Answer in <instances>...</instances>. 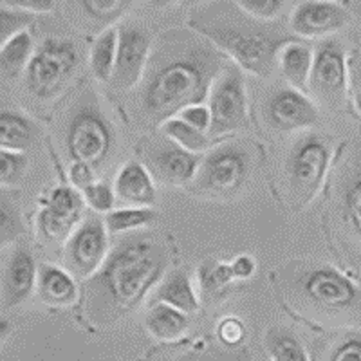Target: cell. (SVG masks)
<instances>
[{"mask_svg": "<svg viewBox=\"0 0 361 361\" xmlns=\"http://www.w3.org/2000/svg\"><path fill=\"white\" fill-rule=\"evenodd\" d=\"M224 69V54L195 31L172 29L161 35L141 80L140 116L159 127L183 109L202 105Z\"/></svg>", "mask_w": 361, "mask_h": 361, "instance_id": "6da1fadb", "label": "cell"}, {"mask_svg": "<svg viewBox=\"0 0 361 361\" xmlns=\"http://www.w3.org/2000/svg\"><path fill=\"white\" fill-rule=\"evenodd\" d=\"M166 251L148 235H130L114 246L87 283V311L99 324H111L134 311L147 293L164 279Z\"/></svg>", "mask_w": 361, "mask_h": 361, "instance_id": "7a4b0ae2", "label": "cell"}, {"mask_svg": "<svg viewBox=\"0 0 361 361\" xmlns=\"http://www.w3.org/2000/svg\"><path fill=\"white\" fill-rule=\"evenodd\" d=\"M190 27L212 42L222 54L233 58L235 66L260 78L271 76L282 49L291 44L288 31L279 24L257 20L228 2L195 11L190 18Z\"/></svg>", "mask_w": 361, "mask_h": 361, "instance_id": "3957f363", "label": "cell"}, {"mask_svg": "<svg viewBox=\"0 0 361 361\" xmlns=\"http://www.w3.org/2000/svg\"><path fill=\"white\" fill-rule=\"evenodd\" d=\"M78 69V51L66 38H45L35 51L27 69L25 87L37 99H53L67 87Z\"/></svg>", "mask_w": 361, "mask_h": 361, "instance_id": "277c9868", "label": "cell"}, {"mask_svg": "<svg viewBox=\"0 0 361 361\" xmlns=\"http://www.w3.org/2000/svg\"><path fill=\"white\" fill-rule=\"evenodd\" d=\"M66 147L74 163L89 164L94 170L107 161L114 134L96 103H83L74 112L66 130Z\"/></svg>", "mask_w": 361, "mask_h": 361, "instance_id": "5b68a950", "label": "cell"}, {"mask_svg": "<svg viewBox=\"0 0 361 361\" xmlns=\"http://www.w3.org/2000/svg\"><path fill=\"white\" fill-rule=\"evenodd\" d=\"M333 161V147L324 135H302L293 147L288 159V176L291 193L307 204L324 185L327 170Z\"/></svg>", "mask_w": 361, "mask_h": 361, "instance_id": "8992f818", "label": "cell"}, {"mask_svg": "<svg viewBox=\"0 0 361 361\" xmlns=\"http://www.w3.org/2000/svg\"><path fill=\"white\" fill-rule=\"evenodd\" d=\"M208 102L209 114H212L208 135L212 140L247 127L250 107H247L246 83L240 67L235 63L226 66L209 90Z\"/></svg>", "mask_w": 361, "mask_h": 361, "instance_id": "52a82bcc", "label": "cell"}, {"mask_svg": "<svg viewBox=\"0 0 361 361\" xmlns=\"http://www.w3.org/2000/svg\"><path fill=\"white\" fill-rule=\"evenodd\" d=\"M251 173V154L244 145L231 141L212 148L201 161L195 180L209 195H233Z\"/></svg>", "mask_w": 361, "mask_h": 361, "instance_id": "ba28073f", "label": "cell"}, {"mask_svg": "<svg viewBox=\"0 0 361 361\" xmlns=\"http://www.w3.org/2000/svg\"><path fill=\"white\" fill-rule=\"evenodd\" d=\"M309 90L329 107H340L349 90V63L343 44L336 38H325L316 45Z\"/></svg>", "mask_w": 361, "mask_h": 361, "instance_id": "9c48e42d", "label": "cell"}, {"mask_svg": "<svg viewBox=\"0 0 361 361\" xmlns=\"http://www.w3.org/2000/svg\"><path fill=\"white\" fill-rule=\"evenodd\" d=\"M107 224L98 215H87L73 231L66 246L69 273L78 279H89L98 273L109 257Z\"/></svg>", "mask_w": 361, "mask_h": 361, "instance_id": "30bf717a", "label": "cell"}, {"mask_svg": "<svg viewBox=\"0 0 361 361\" xmlns=\"http://www.w3.org/2000/svg\"><path fill=\"white\" fill-rule=\"evenodd\" d=\"M152 37L141 24L125 22L118 29V56L111 85L118 92H128L140 85L152 54Z\"/></svg>", "mask_w": 361, "mask_h": 361, "instance_id": "8fae6325", "label": "cell"}, {"mask_svg": "<svg viewBox=\"0 0 361 361\" xmlns=\"http://www.w3.org/2000/svg\"><path fill=\"white\" fill-rule=\"evenodd\" d=\"M300 289L316 307L325 311H345L361 304L356 283L333 266H318L300 276Z\"/></svg>", "mask_w": 361, "mask_h": 361, "instance_id": "7c38bea8", "label": "cell"}, {"mask_svg": "<svg viewBox=\"0 0 361 361\" xmlns=\"http://www.w3.org/2000/svg\"><path fill=\"white\" fill-rule=\"evenodd\" d=\"M145 166L154 177L164 185L185 186L197 177L201 157L192 154L172 140H161L148 143L143 148Z\"/></svg>", "mask_w": 361, "mask_h": 361, "instance_id": "4fadbf2b", "label": "cell"}, {"mask_svg": "<svg viewBox=\"0 0 361 361\" xmlns=\"http://www.w3.org/2000/svg\"><path fill=\"white\" fill-rule=\"evenodd\" d=\"M264 114L269 127L279 132H295L311 128L318 123V107L305 92L293 89H279L267 98Z\"/></svg>", "mask_w": 361, "mask_h": 361, "instance_id": "5bb4252c", "label": "cell"}, {"mask_svg": "<svg viewBox=\"0 0 361 361\" xmlns=\"http://www.w3.org/2000/svg\"><path fill=\"white\" fill-rule=\"evenodd\" d=\"M83 202V195L69 186L54 188L38 215V224L45 238L69 240L74 224L82 219Z\"/></svg>", "mask_w": 361, "mask_h": 361, "instance_id": "9a60e30c", "label": "cell"}, {"mask_svg": "<svg viewBox=\"0 0 361 361\" xmlns=\"http://www.w3.org/2000/svg\"><path fill=\"white\" fill-rule=\"evenodd\" d=\"M349 20V13L338 2L307 0L295 8L291 15V31L304 38H325L340 31Z\"/></svg>", "mask_w": 361, "mask_h": 361, "instance_id": "2e32d148", "label": "cell"}, {"mask_svg": "<svg viewBox=\"0 0 361 361\" xmlns=\"http://www.w3.org/2000/svg\"><path fill=\"white\" fill-rule=\"evenodd\" d=\"M37 282L38 269L31 251L25 246L15 247L6 264L4 275H2V305L4 309L24 302L31 295Z\"/></svg>", "mask_w": 361, "mask_h": 361, "instance_id": "e0dca14e", "label": "cell"}, {"mask_svg": "<svg viewBox=\"0 0 361 361\" xmlns=\"http://www.w3.org/2000/svg\"><path fill=\"white\" fill-rule=\"evenodd\" d=\"M114 193L119 202L128 208H148L156 202L154 177L140 161H128L118 172L114 180Z\"/></svg>", "mask_w": 361, "mask_h": 361, "instance_id": "ac0fdd59", "label": "cell"}, {"mask_svg": "<svg viewBox=\"0 0 361 361\" xmlns=\"http://www.w3.org/2000/svg\"><path fill=\"white\" fill-rule=\"evenodd\" d=\"M37 289L45 304L53 307L71 305L78 298V286L74 276L67 269L49 264H42L38 269Z\"/></svg>", "mask_w": 361, "mask_h": 361, "instance_id": "d6986e66", "label": "cell"}, {"mask_svg": "<svg viewBox=\"0 0 361 361\" xmlns=\"http://www.w3.org/2000/svg\"><path fill=\"white\" fill-rule=\"evenodd\" d=\"M156 304H166L180 312H193L199 307V298L192 286V279L185 269H173L164 275L156 291Z\"/></svg>", "mask_w": 361, "mask_h": 361, "instance_id": "ffe728a7", "label": "cell"}, {"mask_svg": "<svg viewBox=\"0 0 361 361\" xmlns=\"http://www.w3.org/2000/svg\"><path fill=\"white\" fill-rule=\"evenodd\" d=\"M145 327L154 340L173 343L188 333V318L185 312L177 311L170 305L156 304L147 312Z\"/></svg>", "mask_w": 361, "mask_h": 361, "instance_id": "44dd1931", "label": "cell"}, {"mask_svg": "<svg viewBox=\"0 0 361 361\" xmlns=\"http://www.w3.org/2000/svg\"><path fill=\"white\" fill-rule=\"evenodd\" d=\"M312 60H314V51H311V47L302 42H291L283 47L279 58V66L283 78L288 80L293 89L300 92L309 90Z\"/></svg>", "mask_w": 361, "mask_h": 361, "instance_id": "7402d4cb", "label": "cell"}, {"mask_svg": "<svg viewBox=\"0 0 361 361\" xmlns=\"http://www.w3.org/2000/svg\"><path fill=\"white\" fill-rule=\"evenodd\" d=\"M38 135L37 125L22 112L2 111L0 114V145L2 150L24 152L35 143Z\"/></svg>", "mask_w": 361, "mask_h": 361, "instance_id": "603a6c76", "label": "cell"}, {"mask_svg": "<svg viewBox=\"0 0 361 361\" xmlns=\"http://www.w3.org/2000/svg\"><path fill=\"white\" fill-rule=\"evenodd\" d=\"M33 38L27 31L18 33L17 37H13L11 40L2 44L0 49V71H2V78L4 80H15L25 73L31 58H33Z\"/></svg>", "mask_w": 361, "mask_h": 361, "instance_id": "cb8c5ba5", "label": "cell"}, {"mask_svg": "<svg viewBox=\"0 0 361 361\" xmlns=\"http://www.w3.org/2000/svg\"><path fill=\"white\" fill-rule=\"evenodd\" d=\"M116 56H118V29L109 27L96 38L90 49V69L98 82H111L116 67Z\"/></svg>", "mask_w": 361, "mask_h": 361, "instance_id": "d4e9b609", "label": "cell"}, {"mask_svg": "<svg viewBox=\"0 0 361 361\" xmlns=\"http://www.w3.org/2000/svg\"><path fill=\"white\" fill-rule=\"evenodd\" d=\"M266 347L273 361H309L302 341L286 327L271 329L266 334Z\"/></svg>", "mask_w": 361, "mask_h": 361, "instance_id": "484cf974", "label": "cell"}, {"mask_svg": "<svg viewBox=\"0 0 361 361\" xmlns=\"http://www.w3.org/2000/svg\"><path fill=\"white\" fill-rule=\"evenodd\" d=\"M163 132L169 140H172L173 143L179 145L180 148H185V150H188V152L192 154H197V156L201 152L209 150L212 141H214L208 134L197 130V128L190 127L185 121H180L179 118L169 119V121L163 125Z\"/></svg>", "mask_w": 361, "mask_h": 361, "instance_id": "4316f807", "label": "cell"}, {"mask_svg": "<svg viewBox=\"0 0 361 361\" xmlns=\"http://www.w3.org/2000/svg\"><path fill=\"white\" fill-rule=\"evenodd\" d=\"M341 214L345 224L361 243V166L345 183L341 193Z\"/></svg>", "mask_w": 361, "mask_h": 361, "instance_id": "83f0119b", "label": "cell"}, {"mask_svg": "<svg viewBox=\"0 0 361 361\" xmlns=\"http://www.w3.org/2000/svg\"><path fill=\"white\" fill-rule=\"evenodd\" d=\"M157 214L152 208H121L114 209L105 217V224L111 233H127L152 224Z\"/></svg>", "mask_w": 361, "mask_h": 361, "instance_id": "f1b7e54d", "label": "cell"}, {"mask_svg": "<svg viewBox=\"0 0 361 361\" xmlns=\"http://www.w3.org/2000/svg\"><path fill=\"white\" fill-rule=\"evenodd\" d=\"M199 280L206 293H221L235 280L231 266L221 262H206L199 271Z\"/></svg>", "mask_w": 361, "mask_h": 361, "instance_id": "f546056e", "label": "cell"}, {"mask_svg": "<svg viewBox=\"0 0 361 361\" xmlns=\"http://www.w3.org/2000/svg\"><path fill=\"white\" fill-rule=\"evenodd\" d=\"M33 22V15L22 9L11 8L6 2H2V11H0V40L2 44L17 37L18 33H24L25 27Z\"/></svg>", "mask_w": 361, "mask_h": 361, "instance_id": "4dcf8cb0", "label": "cell"}, {"mask_svg": "<svg viewBox=\"0 0 361 361\" xmlns=\"http://www.w3.org/2000/svg\"><path fill=\"white\" fill-rule=\"evenodd\" d=\"M27 169V156L24 152L2 150L0 152V180L2 185H13L24 176Z\"/></svg>", "mask_w": 361, "mask_h": 361, "instance_id": "1f68e13d", "label": "cell"}, {"mask_svg": "<svg viewBox=\"0 0 361 361\" xmlns=\"http://www.w3.org/2000/svg\"><path fill=\"white\" fill-rule=\"evenodd\" d=\"M83 201L90 209H94L96 214H111L116 202V193L105 183H94L83 190Z\"/></svg>", "mask_w": 361, "mask_h": 361, "instance_id": "d6a6232c", "label": "cell"}, {"mask_svg": "<svg viewBox=\"0 0 361 361\" xmlns=\"http://www.w3.org/2000/svg\"><path fill=\"white\" fill-rule=\"evenodd\" d=\"M235 4L250 17L262 22H273L283 8V2L279 0H238Z\"/></svg>", "mask_w": 361, "mask_h": 361, "instance_id": "836d02e7", "label": "cell"}, {"mask_svg": "<svg viewBox=\"0 0 361 361\" xmlns=\"http://www.w3.org/2000/svg\"><path fill=\"white\" fill-rule=\"evenodd\" d=\"M85 11L92 18H98L103 22H111L125 13V9L130 6V2H121V0H87L83 2Z\"/></svg>", "mask_w": 361, "mask_h": 361, "instance_id": "e575fe53", "label": "cell"}, {"mask_svg": "<svg viewBox=\"0 0 361 361\" xmlns=\"http://www.w3.org/2000/svg\"><path fill=\"white\" fill-rule=\"evenodd\" d=\"M0 217H2V226H0V233H2V244L11 243L18 235L22 233V219L18 214L17 206L13 202L2 199V212H0Z\"/></svg>", "mask_w": 361, "mask_h": 361, "instance_id": "d590c367", "label": "cell"}, {"mask_svg": "<svg viewBox=\"0 0 361 361\" xmlns=\"http://www.w3.org/2000/svg\"><path fill=\"white\" fill-rule=\"evenodd\" d=\"M329 361H361V333L345 334L334 345Z\"/></svg>", "mask_w": 361, "mask_h": 361, "instance_id": "8d00e7d4", "label": "cell"}, {"mask_svg": "<svg viewBox=\"0 0 361 361\" xmlns=\"http://www.w3.org/2000/svg\"><path fill=\"white\" fill-rule=\"evenodd\" d=\"M217 336L224 345L235 347V345L240 343V341L244 340V336H246V327H244V324L238 320V318L228 316V318H224V320L219 324Z\"/></svg>", "mask_w": 361, "mask_h": 361, "instance_id": "74e56055", "label": "cell"}, {"mask_svg": "<svg viewBox=\"0 0 361 361\" xmlns=\"http://www.w3.org/2000/svg\"><path fill=\"white\" fill-rule=\"evenodd\" d=\"M177 118L190 127L204 132V134H208L209 125H212V114H209V109L206 105H192V107L183 109L177 114Z\"/></svg>", "mask_w": 361, "mask_h": 361, "instance_id": "f35d334b", "label": "cell"}, {"mask_svg": "<svg viewBox=\"0 0 361 361\" xmlns=\"http://www.w3.org/2000/svg\"><path fill=\"white\" fill-rule=\"evenodd\" d=\"M69 179L76 188H80L83 192L90 185H94V169L89 166V164L73 163L69 169Z\"/></svg>", "mask_w": 361, "mask_h": 361, "instance_id": "ab89813d", "label": "cell"}, {"mask_svg": "<svg viewBox=\"0 0 361 361\" xmlns=\"http://www.w3.org/2000/svg\"><path fill=\"white\" fill-rule=\"evenodd\" d=\"M349 89L353 94L354 107L361 114V58L354 56L349 63Z\"/></svg>", "mask_w": 361, "mask_h": 361, "instance_id": "60d3db41", "label": "cell"}, {"mask_svg": "<svg viewBox=\"0 0 361 361\" xmlns=\"http://www.w3.org/2000/svg\"><path fill=\"white\" fill-rule=\"evenodd\" d=\"M6 4L27 13H47L54 9V2L51 0H37V2L35 0H8Z\"/></svg>", "mask_w": 361, "mask_h": 361, "instance_id": "b9f144b4", "label": "cell"}, {"mask_svg": "<svg viewBox=\"0 0 361 361\" xmlns=\"http://www.w3.org/2000/svg\"><path fill=\"white\" fill-rule=\"evenodd\" d=\"M230 266H231V271H233L235 280H247L251 279L255 273V260L251 259V257H247V255H240V257H237Z\"/></svg>", "mask_w": 361, "mask_h": 361, "instance_id": "7bdbcfd3", "label": "cell"}, {"mask_svg": "<svg viewBox=\"0 0 361 361\" xmlns=\"http://www.w3.org/2000/svg\"><path fill=\"white\" fill-rule=\"evenodd\" d=\"M192 361H209V360H192Z\"/></svg>", "mask_w": 361, "mask_h": 361, "instance_id": "ee69618b", "label": "cell"}]
</instances>
